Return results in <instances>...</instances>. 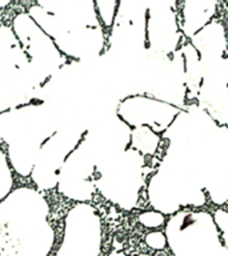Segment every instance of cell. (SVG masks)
I'll list each match as a JSON object with an SVG mask.
<instances>
[{
    "label": "cell",
    "mask_w": 228,
    "mask_h": 256,
    "mask_svg": "<svg viewBox=\"0 0 228 256\" xmlns=\"http://www.w3.org/2000/svg\"><path fill=\"white\" fill-rule=\"evenodd\" d=\"M183 56L184 83L187 88V102H196L200 88L204 82V67L200 59L199 52L188 40L180 47Z\"/></svg>",
    "instance_id": "18"
},
{
    "label": "cell",
    "mask_w": 228,
    "mask_h": 256,
    "mask_svg": "<svg viewBox=\"0 0 228 256\" xmlns=\"http://www.w3.org/2000/svg\"><path fill=\"white\" fill-rule=\"evenodd\" d=\"M111 256H124L123 254H120V252H114Z\"/></svg>",
    "instance_id": "28"
},
{
    "label": "cell",
    "mask_w": 228,
    "mask_h": 256,
    "mask_svg": "<svg viewBox=\"0 0 228 256\" xmlns=\"http://www.w3.org/2000/svg\"><path fill=\"white\" fill-rule=\"evenodd\" d=\"M11 170L7 155L0 148V203L11 194L12 184H14Z\"/></svg>",
    "instance_id": "22"
},
{
    "label": "cell",
    "mask_w": 228,
    "mask_h": 256,
    "mask_svg": "<svg viewBox=\"0 0 228 256\" xmlns=\"http://www.w3.org/2000/svg\"><path fill=\"white\" fill-rule=\"evenodd\" d=\"M95 8L98 18H99L100 26L103 28L111 30L114 23H115L116 15H118V8H119V2L115 0H102V2H95Z\"/></svg>",
    "instance_id": "21"
},
{
    "label": "cell",
    "mask_w": 228,
    "mask_h": 256,
    "mask_svg": "<svg viewBox=\"0 0 228 256\" xmlns=\"http://www.w3.org/2000/svg\"><path fill=\"white\" fill-rule=\"evenodd\" d=\"M47 200L38 190L18 188L0 203V227L14 244L16 256H48L55 232L48 223Z\"/></svg>",
    "instance_id": "1"
},
{
    "label": "cell",
    "mask_w": 228,
    "mask_h": 256,
    "mask_svg": "<svg viewBox=\"0 0 228 256\" xmlns=\"http://www.w3.org/2000/svg\"><path fill=\"white\" fill-rule=\"evenodd\" d=\"M59 128L47 104H27L0 114V140L16 174L31 176L40 148Z\"/></svg>",
    "instance_id": "2"
},
{
    "label": "cell",
    "mask_w": 228,
    "mask_h": 256,
    "mask_svg": "<svg viewBox=\"0 0 228 256\" xmlns=\"http://www.w3.org/2000/svg\"><path fill=\"white\" fill-rule=\"evenodd\" d=\"M86 131L87 130L74 127L59 128L43 144L31 174L36 187L43 191L58 187L60 170L70 154L83 139Z\"/></svg>",
    "instance_id": "10"
},
{
    "label": "cell",
    "mask_w": 228,
    "mask_h": 256,
    "mask_svg": "<svg viewBox=\"0 0 228 256\" xmlns=\"http://www.w3.org/2000/svg\"><path fill=\"white\" fill-rule=\"evenodd\" d=\"M203 188L208 202L218 207L228 203V172L214 170L207 172L203 178Z\"/></svg>",
    "instance_id": "19"
},
{
    "label": "cell",
    "mask_w": 228,
    "mask_h": 256,
    "mask_svg": "<svg viewBox=\"0 0 228 256\" xmlns=\"http://www.w3.org/2000/svg\"><path fill=\"white\" fill-rule=\"evenodd\" d=\"M223 67H224V72H226V76H227V79H228V52H227V56H226V59H224Z\"/></svg>",
    "instance_id": "27"
},
{
    "label": "cell",
    "mask_w": 228,
    "mask_h": 256,
    "mask_svg": "<svg viewBox=\"0 0 228 256\" xmlns=\"http://www.w3.org/2000/svg\"><path fill=\"white\" fill-rule=\"evenodd\" d=\"M144 170L146 158L130 148L98 166L96 191L120 210L132 211L139 206L140 195L147 184Z\"/></svg>",
    "instance_id": "3"
},
{
    "label": "cell",
    "mask_w": 228,
    "mask_h": 256,
    "mask_svg": "<svg viewBox=\"0 0 228 256\" xmlns=\"http://www.w3.org/2000/svg\"><path fill=\"white\" fill-rule=\"evenodd\" d=\"M136 256H154V255H151V254H139V255H136Z\"/></svg>",
    "instance_id": "29"
},
{
    "label": "cell",
    "mask_w": 228,
    "mask_h": 256,
    "mask_svg": "<svg viewBox=\"0 0 228 256\" xmlns=\"http://www.w3.org/2000/svg\"><path fill=\"white\" fill-rule=\"evenodd\" d=\"M167 216L160 214L156 210H147L138 215V222L140 226H143L144 228L151 230V231H156V230L164 227L167 223Z\"/></svg>",
    "instance_id": "23"
},
{
    "label": "cell",
    "mask_w": 228,
    "mask_h": 256,
    "mask_svg": "<svg viewBox=\"0 0 228 256\" xmlns=\"http://www.w3.org/2000/svg\"><path fill=\"white\" fill-rule=\"evenodd\" d=\"M42 86L32 72L0 66V114L31 104Z\"/></svg>",
    "instance_id": "12"
},
{
    "label": "cell",
    "mask_w": 228,
    "mask_h": 256,
    "mask_svg": "<svg viewBox=\"0 0 228 256\" xmlns=\"http://www.w3.org/2000/svg\"><path fill=\"white\" fill-rule=\"evenodd\" d=\"M219 3L214 0H188L180 4L179 23L184 39L191 40L206 26L215 20Z\"/></svg>",
    "instance_id": "16"
},
{
    "label": "cell",
    "mask_w": 228,
    "mask_h": 256,
    "mask_svg": "<svg viewBox=\"0 0 228 256\" xmlns=\"http://www.w3.org/2000/svg\"><path fill=\"white\" fill-rule=\"evenodd\" d=\"M102 220L94 206L76 203L68 211L58 256H99Z\"/></svg>",
    "instance_id": "7"
},
{
    "label": "cell",
    "mask_w": 228,
    "mask_h": 256,
    "mask_svg": "<svg viewBox=\"0 0 228 256\" xmlns=\"http://www.w3.org/2000/svg\"><path fill=\"white\" fill-rule=\"evenodd\" d=\"M220 238H222V242H223L224 247L228 248V226L224 228L223 231L220 232Z\"/></svg>",
    "instance_id": "26"
},
{
    "label": "cell",
    "mask_w": 228,
    "mask_h": 256,
    "mask_svg": "<svg viewBox=\"0 0 228 256\" xmlns=\"http://www.w3.org/2000/svg\"><path fill=\"white\" fill-rule=\"evenodd\" d=\"M12 30L18 36L32 68L44 83L63 67L66 56L56 47L54 39L28 15V12H22L16 16Z\"/></svg>",
    "instance_id": "6"
},
{
    "label": "cell",
    "mask_w": 228,
    "mask_h": 256,
    "mask_svg": "<svg viewBox=\"0 0 228 256\" xmlns=\"http://www.w3.org/2000/svg\"><path fill=\"white\" fill-rule=\"evenodd\" d=\"M0 256H16L14 244L2 227H0Z\"/></svg>",
    "instance_id": "25"
},
{
    "label": "cell",
    "mask_w": 228,
    "mask_h": 256,
    "mask_svg": "<svg viewBox=\"0 0 228 256\" xmlns=\"http://www.w3.org/2000/svg\"><path fill=\"white\" fill-rule=\"evenodd\" d=\"M188 42L199 52L204 72L223 64L228 52L227 27L223 22L218 19L212 20Z\"/></svg>",
    "instance_id": "14"
},
{
    "label": "cell",
    "mask_w": 228,
    "mask_h": 256,
    "mask_svg": "<svg viewBox=\"0 0 228 256\" xmlns=\"http://www.w3.org/2000/svg\"><path fill=\"white\" fill-rule=\"evenodd\" d=\"M54 42L66 58L78 62L96 59L107 50V36L102 26L72 30Z\"/></svg>",
    "instance_id": "13"
},
{
    "label": "cell",
    "mask_w": 228,
    "mask_h": 256,
    "mask_svg": "<svg viewBox=\"0 0 228 256\" xmlns=\"http://www.w3.org/2000/svg\"><path fill=\"white\" fill-rule=\"evenodd\" d=\"M174 256H228L211 212L183 210L164 226Z\"/></svg>",
    "instance_id": "5"
},
{
    "label": "cell",
    "mask_w": 228,
    "mask_h": 256,
    "mask_svg": "<svg viewBox=\"0 0 228 256\" xmlns=\"http://www.w3.org/2000/svg\"><path fill=\"white\" fill-rule=\"evenodd\" d=\"M183 110L146 94L124 96L116 106V115L130 128L148 127L163 135Z\"/></svg>",
    "instance_id": "11"
},
{
    "label": "cell",
    "mask_w": 228,
    "mask_h": 256,
    "mask_svg": "<svg viewBox=\"0 0 228 256\" xmlns=\"http://www.w3.org/2000/svg\"><path fill=\"white\" fill-rule=\"evenodd\" d=\"M146 194L152 210L167 218L187 208H203L208 202L199 180L164 159L147 180Z\"/></svg>",
    "instance_id": "4"
},
{
    "label": "cell",
    "mask_w": 228,
    "mask_h": 256,
    "mask_svg": "<svg viewBox=\"0 0 228 256\" xmlns=\"http://www.w3.org/2000/svg\"><path fill=\"white\" fill-rule=\"evenodd\" d=\"M0 66L32 72L44 84L43 80L40 79L39 75L32 68L18 36L8 26H0Z\"/></svg>",
    "instance_id": "17"
},
{
    "label": "cell",
    "mask_w": 228,
    "mask_h": 256,
    "mask_svg": "<svg viewBox=\"0 0 228 256\" xmlns=\"http://www.w3.org/2000/svg\"><path fill=\"white\" fill-rule=\"evenodd\" d=\"M196 103L219 127L228 130V80L224 76H204Z\"/></svg>",
    "instance_id": "15"
},
{
    "label": "cell",
    "mask_w": 228,
    "mask_h": 256,
    "mask_svg": "<svg viewBox=\"0 0 228 256\" xmlns=\"http://www.w3.org/2000/svg\"><path fill=\"white\" fill-rule=\"evenodd\" d=\"M148 2H119L115 23L107 39L108 50L124 58L147 52Z\"/></svg>",
    "instance_id": "8"
},
{
    "label": "cell",
    "mask_w": 228,
    "mask_h": 256,
    "mask_svg": "<svg viewBox=\"0 0 228 256\" xmlns=\"http://www.w3.org/2000/svg\"><path fill=\"white\" fill-rule=\"evenodd\" d=\"M176 2H150L147 52L152 58H171L184 44Z\"/></svg>",
    "instance_id": "9"
},
{
    "label": "cell",
    "mask_w": 228,
    "mask_h": 256,
    "mask_svg": "<svg viewBox=\"0 0 228 256\" xmlns=\"http://www.w3.org/2000/svg\"><path fill=\"white\" fill-rule=\"evenodd\" d=\"M162 144V135L148 127L134 128L131 134V148L144 158L154 156Z\"/></svg>",
    "instance_id": "20"
},
{
    "label": "cell",
    "mask_w": 228,
    "mask_h": 256,
    "mask_svg": "<svg viewBox=\"0 0 228 256\" xmlns=\"http://www.w3.org/2000/svg\"><path fill=\"white\" fill-rule=\"evenodd\" d=\"M144 244L154 251H163L168 247L167 236L164 231H160V230L150 231L144 236Z\"/></svg>",
    "instance_id": "24"
}]
</instances>
